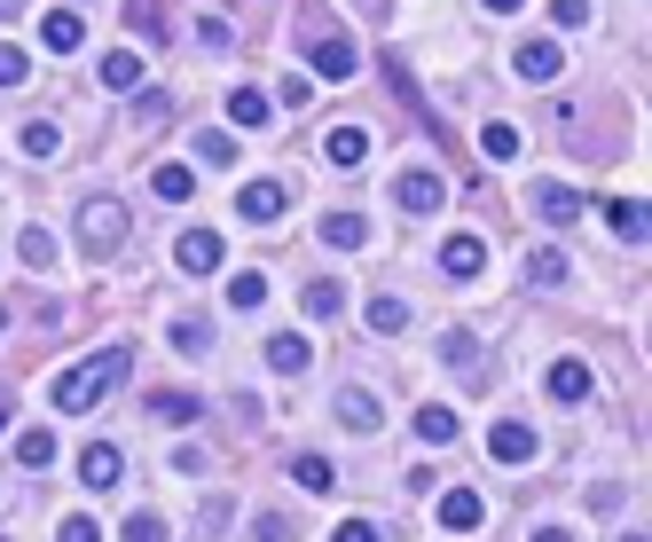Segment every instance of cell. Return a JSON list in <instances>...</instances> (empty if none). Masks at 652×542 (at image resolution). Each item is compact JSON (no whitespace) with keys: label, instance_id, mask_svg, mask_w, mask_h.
Segmentation results:
<instances>
[{"label":"cell","instance_id":"6da1fadb","mask_svg":"<svg viewBox=\"0 0 652 542\" xmlns=\"http://www.w3.org/2000/svg\"><path fill=\"white\" fill-rule=\"evenodd\" d=\"M134 370V346H103V354H86V361H71V370L48 386V401L63 409V417H79V409H95L119 378Z\"/></svg>","mask_w":652,"mask_h":542},{"label":"cell","instance_id":"7a4b0ae2","mask_svg":"<svg viewBox=\"0 0 652 542\" xmlns=\"http://www.w3.org/2000/svg\"><path fill=\"white\" fill-rule=\"evenodd\" d=\"M299 40H307V71H315V79H330V86L361 71L354 40H346V32H338V24H330L323 9H307V17H299Z\"/></svg>","mask_w":652,"mask_h":542},{"label":"cell","instance_id":"3957f363","mask_svg":"<svg viewBox=\"0 0 652 542\" xmlns=\"http://www.w3.org/2000/svg\"><path fill=\"white\" fill-rule=\"evenodd\" d=\"M79 244L86 252H119L126 244V205L119 197H86L79 205Z\"/></svg>","mask_w":652,"mask_h":542},{"label":"cell","instance_id":"277c9868","mask_svg":"<svg viewBox=\"0 0 652 542\" xmlns=\"http://www.w3.org/2000/svg\"><path fill=\"white\" fill-rule=\"evenodd\" d=\"M488 457H496L503 472H519V464H534V457H542V432H534L527 417H496V432H488Z\"/></svg>","mask_w":652,"mask_h":542},{"label":"cell","instance_id":"5b68a950","mask_svg":"<svg viewBox=\"0 0 652 542\" xmlns=\"http://www.w3.org/2000/svg\"><path fill=\"white\" fill-rule=\"evenodd\" d=\"M173 259H181V276H221V259H228V244L213 236V228H190L173 244Z\"/></svg>","mask_w":652,"mask_h":542},{"label":"cell","instance_id":"8992f818","mask_svg":"<svg viewBox=\"0 0 652 542\" xmlns=\"http://www.w3.org/2000/svg\"><path fill=\"white\" fill-rule=\"evenodd\" d=\"M284 205H292L284 181H252V190H236V213H244L252 228H275V221H284Z\"/></svg>","mask_w":652,"mask_h":542},{"label":"cell","instance_id":"52a82bcc","mask_svg":"<svg viewBox=\"0 0 652 542\" xmlns=\"http://www.w3.org/2000/svg\"><path fill=\"white\" fill-rule=\"evenodd\" d=\"M527 284H534V292H567V284H574V259L558 252V244H534V252H527Z\"/></svg>","mask_w":652,"mask_h":542},{"label":"cell","instance_id":"ba28073f","mask_svg":"<svg viewBox=\"0 0 652 542\" xmlns=\"http://www.w3.org/2000/svg\"><path fill=\"white\" fill-rule=\"evenodd\" d=\"M590 393H598V378H590V361H574V354H558V361H550V401H567V409H574V401H590Z\"/></svg>","mask_w":652,"mask_h":542},{"label":"cell","instance_id":"9c48e42d","mask_svg":"<svg viewBox=\"0 0 652 542\" xmlns=\"http://www.w3.org/2000/svg\"><path fill=\"white\" fill-rule=\"evenodd\" d=\"M394 197H401V213H432V205L448 197V181H440V173H425V165H409V173L394 181Z\"/></svg>","mask_w":652,"mask_h":542},{"label":"cell","instance_id":"30bf717a","mask_svg":"<svg viewBox=\"0 0 652 542\" xmlns=\"http://www.w3.org/2000/svg\"><path fill=\"white\" fill-rule=\"evenodd\" d=\"M480 519H488L480 488H448V495H440V526H448V534H480Z\"/></svg>","mask_w":652,"mask_h":542},{"label":"cell","instance_id":"8fae6325","mask_svg":"<svg viewBox=\"0 0 652 542\" xmlns=\"http://www.w3.org/2000/svg\"><path fill=\"white\" fill-rule=\"evenodd\" d=\"M338 425H346V432H378V425H386V401L361 393V386H338Z\"/></svg>","mask_w":652,"mask_h":542},{"label":"cell","instance_id":"7c38bea8","mask_svg":"<svg viewBox=\"0 0 652 542\" xmlns=\"http://www.w3.org/2000/svg\"><path fill=\"white\" fill-rule=\"evenodd\" d=\"M534 213L550 228H567V221H582V190H567V181H534Z\"/></svg>","mask_w":652,"mask_h":542},{"label":"cell","instance_id":"4fadbf2b","mask_svg":"<svg viewBox=\"0 0 652 542\" xmlns=\"http://www.w3.org/2000/svg\"><path fill=\"white\" fill-rule=\"evenodd\" d=\"M440 267H448V276H480V267H488V236L456 228V236L440 244Z\"/></svg>","mask_w":652,"mask_h":542},{"label":"cell","instance_id":"5bb4252c","mask_svg":"<svg viewBox=\"0 0 652 542\" xmlns=\"http://www.w3.org/2000/svg\"><path fill=\"white\" fill-rule=\"evenodd\" d=\"M142 79H150V55L142 48H111L103 55V86H111V95H134Z\"/></svg>","mask_w":652,"mask_h":542},{"label":"cell","instance_id":"9a60e30c","mask_svg":"<svg viewBox=\"0 0 652 542\" xmlns=\"http://www.w3.org/2000/svg\"><path fill=\"white\" fill-rule=\"evenodd\" d=\"M40 40H48L55 55H79V48H86V17H79V9H48V17H40Z\"/></svg>","mask_w":652,"mask_h":542},{"label":"cell","instance_id":"2e32d148","mask_svg":"<svg viewBox=\"0 0 652 542\" xmlns=\"http://www.w3.org/2000/svg\"><path fill=\"white\" fill-rule=\"evenodd\" d=\"M440 361H448L463 386H488V378H480V338H472V330H448V338H440Z\"/></svg>","mask_w":652,"mask_h":542},{"label":"cell","instance_id":"e0dca14e","mask_svg":"<svg viewBox=\"0 0 652 542\" xmlns=\"http://www.w3.org/2000/svg\"><path fill=\"white\" fill-rule=\"evenodd\" d=\"M558 63H567V55H558V40H527V48L511 55V71H519V79H534V86H550V79H558Z\"/></svg>","mask_w":652,"mask_h":542},{"label":"cell","instance_id":"ac0fdd59","mask_svg":"<svg viewBox=\"0 0 652 542\" xmlns=\"http://www.w3.org/2000/svg\"><path fill=\"white\" fill-rule=\"evenodd\" d=\"M323 157H330L338 173H354V165L369 157V126H330V134H323Z\"/></svg>","mask_w":652,"mask_h":542},{"label":"cell","instance_id":"d6986e66","mask_svg":"<svg viewBox=\"0 0 652 542\" xmlns=\"http://www.w3.org/2000/svg\"><path fill=\"white\" fill-rule=\"evenodd\" d=\"M307 361H315V346H307L299 330H284V338H267V370H275V378H299Z\"/></svg>","mask_w":652,"mask_h":542},{"label":"cell","instance_id":"ffe728a7","mask_svg":"<svg viewBox=\"0 0 652 542\" xmlns=\"http://www.w3.org/2000/svg\"><path fill=\"white\" fill-rule=\"evenodd\" d=\"M119 472H126V457H119L111 440H95V448L79 457V480H86V488H119Z\"/></svg>","mask_w":652,"mask_h":542},{"label":"cell","instance_id":"44dd1931","mask_svg":"<svg viewBox=\"0 0 652 542\" xmlns=\"http://www.w3.org/2000/svg\"><path fill=\"white\" fill-rule=\"evenodd\" d=\"M605 221H613V236H621V244H644V236H652L644 197H613V205H605Z\"/></svg>","mask_w":652,"mask_h":542},{"label":"cell","instance_id":"7402d4cb","mask_svg":"<svg viewBox=\"0 0 652 542\" xmlns=\"http://www.w3.org/2000/svg\"><path fill=\"white\" fill-rule=\"evenodd\" d=\"M456 432H463V417H456L448 401H425V409H417V440H425V448H448Z\"/></svg>","mask_w":652,"mask_h":542},{"label":"cell","instance_id":"603a6c76","mask_svg":"<svg viewBox=\"0 0 652 542\" xmlns=\"http://www.w3.org/2000/svg\"><path fill=\"white\" fill-rule=\"evenodd\" d=\"M369 330H378V338H401L409 330V299H394V292H378V299H369V315H361Z\"/></svg>","mask_w":652,"mask_h":542},{"label":"cell","instance_id":"cb8c5ba5","mask_svg":"<svg viewBox=\"0 0 652 542\" xmlns=\"http://www.w3.org/2000/svg\"><path fill=\"white\" fill-rule=\"evenodd\" d=\"M17 464H32V472L55 464V432H48V425H24V432H17Z\"/></svg>","mask_w":652,"mask_h":542},{"label":"cell","instance_id":"d4e9b609","mask_svg":"<svg viewBox=\"0 0 652 542\" xmlns=\"http://www.w3.org/2000/svg\"><path fill=\"white\" fill-rule=\"evenodd\" d=\"M150 190H157L165 205H190V197H197V173H190V165H157V173H150Z\"/></svg>","mask_w":652,"mask_h":542},{"label":"cell","instance_id":"484cf974","mask_svg":"<svg viewBox=\"0 0 652 542\" xmlns=\"http://www.w3.org/2000/svg\"><path fill=\"white\" fill-rule=\"evenodd\" d=\"M228 119H236V126H252V134H259V126H267V119H275V103H267V95H259V86H236V95H228Z\"/></svg>","mask_w":652,"mask_h":542},{"label":"cell","instance_id":"4316f807","mask_svg":"<svg viewBox=\"0 0 652 542\" xmlns=\"http://www.w3.org/2000/svg\"><path fill=\"white\" fill-rule=\"evenodd\" d=\"M361 236H369V221H361V213H323V244H330V252H354Z\"/></svg>","mask_w":652,"mask_h":542},{"label":"cell","instance_id":"83f0119b","mask_svg":"<svg viewBox=\"0 0 652 542\" xmlns=\"http://www.w3.org/2000/svg\"><path fill=\"white\" fill-rule=\"evenodd\" d=\"M299 307H307V315H338V307H346V284H338V276H315V284L299 292Z\"/></svg>","mask_w":652,"mask_h":542},{"label":"cell","instance_id":"f1b7e54d","mask_svg":"<svg viewBox=\"0 0 652 542\" xmlns=\"http://www.w3.org/2000/svg\"><path fill=\"white\" fill-rule=\"evenodd\" d=\"M17 142H24V157H55V150H63V126H55V119H32Z\"/></svg>","mask_w":652,"mask_h":542},{"label":"cell","instance_id":"f546056e","mask_svg":"<svg viewBox=\"0 0 652 542\" xmlns=\"http://www.w3.org/2000/svg\"><path fill=\"white\" fill-rule=\"evenodd\" d=\"M197 165H213V173H221V165H236V142H228L221 126H197Z\"/></svg>","mask_w":652,"mask_h":542},{"label":"cell","instance_id":"4dcf8cb0","mask_svg":"<svg viewBox=\"0 0 652 542\" xmlns=\"http://www.w3.org/2000/svg\"><path fill=\"white\" fill-rule=\"evenodd\" d=\"M292 480H299L307 495H330V488H338V472H330V457H299V464H292Z\"/></svg>","mask_w":652,"mask_h":542},{"label":"cell","instance_id":"1f68e13d","mask_svg":"<svg viewBox=\"0 0 652 542\" xmlns=\"http://www.w3.org/2000/svg\"><path fill=\"white\" fill-rule=\"evenodd\" d=\"M173 354L205 361V354H213V323H173Z\"/></svg>","mask_w":652,"mask_h":542},{"label":"cell","instance_id":"d6a6232c","mask_svg":"<svg viewBox=\"0 0 652 542\" xmlns=\"http://www.w3.org/2000/svg\"><path fill=\"white\" fill-rule=\"evenodd\" d=\"M228 307H267V276H259V267L228 276Z\"/></svg>","mask_w":652,"mask_h":542},{"label":"cell","instance_id":"836d02e7","mask_svg":"<svg viewBox=\"0 0 652 542\" xmlns=\"http://www.w3.org/2000/svg\"><path fill=\"white\" fill-rule=\"evenodd\" d=\"M480 150H488V157H519L527 142H519V126H511V119H496V126H480Z\"/></svg>","mask_w":652,"mask_h":542},{"label":"cell","instance_id":"e575fe53","mask_svg":"<svg viewBox=\"0 0 652 542\" xmlns=\"http://www.w3.org/2000/svg\"><path fill=\"white\" fill-rule=\"evenodd\" d=\"M292 534H299L292 511H259V519H252V542H292Z\"/></svg>","mask_w":652,"mask_h":542},{"label":"cell","instance_id":"d590c367","mask_svg":"<svg viewBox=\"0 0 652 542\" xmlns=\"http://www.w3.org/2000/svg\"><path fill=\"white\" fill-rule=\"evenodd\" d=\"M17 252H24V267H55V236H48V228H24Z\"/></svg>","mask_w":652,"mask_h":542},{"label":"cell","instance_id":"8d00e7d4","mask_svg":"<svg viewBox=\"0 0 652 542\" xmlns=\"http://www.w3.org/2000/svg\"><path fill=\"white\" fill-rule=\"evenodd\" d=\"M119 542H165V519H157V511H126Z\"/></svg>","mask_w":652,"mask_h":542},{"label":"cell","instance_id":"74e56055","mask_svg":"<svg viewBox=\"0 0 652 542\" xmlns=\"http://www.w3.org/2000/svg\"><path fill=\"white\" fill-rule=\"evenodd\" d=\"M24 79H32V55L17 40H0V86H24Z\"/></svg>","mask_w":652,"mask_h":542},{"label":"cell","instance_id":"f35d334b","mask_svg":"<svg viewBox=\"0 0 652 542\" xmlns=\"http://www.w3.org/2000/svg\"><path fill=\"white\" fill-rule=\"evenodd\" d=\"M165 111H173L165 95H142V103H134V134H157V126H165Z\"/></svg>","mask_w":652,"mask_h":542},{"label":"cell","instance_id":"ab89813d","mask_svg":"<svg viewBox=\"0 0 652 542\" xmlns=\"http://www.w3.org/2000/svg\"><path fill=\"white\" fill-rule=\"evenodd\" d=\"M55 542H103V526H95V519H86V511H71V519L55 526Z\"/></svg>","mask_w":652,"mask_h":542},{"label":"cell","instance_id":"60d3db41","mask_svg":"<svg viewBox=\"0 0 652 542\" xmlns=\"http://www.w3.org/2000/svg\"><path fill=\"white\" fill-rule=\"evenodd\" d=\"M550 17L567 24V32H582V24H590V0H550Z\"/></svg>","mask_w":652,"mask_h":542},{"label":"cell","instance_id":"b9f144b4","mask_svg":"<svg viewBox=\"0 0 652 542\" xmlns=\"http://www.w3.org/2000/svg\"><path fill=\"white\" fill-rule=\"evenodd\" d=\"M150 409H157V417H197V401H190V393H157Z\"/></svg>","mask_w":652,"mask_h":542},{"label":"cell","instance_id":"7bdbcfd3","mask_svg":"<svg viewBox=\"0 0 652 542\" xmlns=\"http://www.w3.org/2000/svg\"><path fill=\"white\" fill-rule=\"evenodd\" d=\"M330 542H378V526H369V519H346V526H338Z\"/></svg>","mask_w":652,"mask_h":542},{"label":"cell","instance_id":"ee69618b","mask_svg":"<svg viewBox=\"0 0 652 542\" xmlns=\"http://www.w3.org/2000/svg\"><path fill=\"white\" fill-rule=\"evenodd\" d=\"M534 542H574V534L567 526H534Z\"/></svg>","mask_w":652,"mask_h":542},{"label":"cell","instance_id":"f6af8a7d","mask_svg":"<svg viewBox=\"0 0 652 542\" xmlns=\"http://www.w3.org/2000/svg\"><path fill=\"white\" fill-rule=\"evenodd\" d=\"M488 9H496V17H519V9H527V0H488Z\"/></svg>","mask_w":652,"mask_h":542},{"label":"cell","instance_id":"bcb514c9","mask_svg":"<svg viewBox=\"0 0 652 542\" xmlns=\"http://www.w3.org/2000/svg\"><path fill=\"white\" fill-rule=\"evenodd\" d=\"M361 9H369V17H394V0H361Z\"/></svg>","mask_w":652,"mask_h":542},{"label":"cell","instance_id":"7dc6e473","mask_svg":"<svg viewBox=\"0 0 652 542\" xmlns=\"http://www.w3.org/2000/svg\"><path fill=\"white\" fill-rule=\"evenodd\" d=\"M17 9H24V0H0V24H9V17H17Z\"/></svg>","mask_w":652,"mask_h":542},{"label":"cell","instance_id":"c3c4849f","mask_svg":"<svg viewBox=\"0 0 652 542\" xmlns=\"http://www.w3.org/2000/svg\"><path fill=\"white\" fill-rule=\"evenodd\" d=\"M621 542H644V526H636V534H621Z\"/></svg>","mask_w":652,"mask_h":542},{"label":"cell","instance_id":"681fc988","mask_svg":"<svg viewBox=\"0 0 652 542\" xmlns=\"http://www.w3.org/2000/svg\"><path fill=\"white\" fill-rule=\"evenodd\" d=\"M0 432H9V409H0Z\"/></svg>","mask_w":652,"mask_h":542}]
</instances>
